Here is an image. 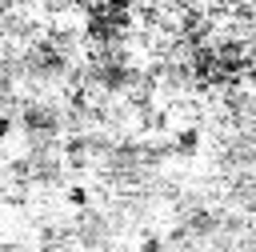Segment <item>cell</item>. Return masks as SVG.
<instances>
[{
    "label": "cell",
    "instance_id": "1",
    "mask_svg": "<svg viewBox=\"0 0 256 252\" xmlns=\"http://www.w3.org/2000/svg\"><path fill=\"white\" fill-rule=\"evenodd\" d=\"M8 132H12V116H8V112H0V140H4Z\"/></svg>",
    "mask_w": 256,
    "mask_h": 252
}]
</instances>
